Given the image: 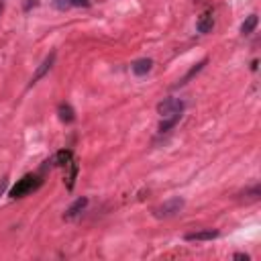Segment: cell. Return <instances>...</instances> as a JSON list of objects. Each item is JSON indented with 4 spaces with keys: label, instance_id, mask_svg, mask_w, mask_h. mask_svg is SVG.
Segmentation results:
<instances>
[{
    "label": "cell",
    "instance_id": "cell-1",
    "mask_svg": "<svg viewBox=\"0 0 261 261\" xmlns=\"http://www.w3.org/2000/svg\"><path fill=\"white\" fill-rule=\"evenodd\" d=\"M41 186V180L37 176H25V178H20L17 184L13 186V190H10V198H22V196H27L31 194L33 190H37Z\"/></svg>",
    "mask_w": 261,
    "mask_h": 261
},
{
    "label": "cell",
    "instance_id": "cell-2",
    "mask_svg": "<svg viewBox=\"0 0 261 261\" xmlns=\"http://www.w3.org/2000/svg\"><path fill=\"white\" fill-rule=\"evenodd\" d=\"M186 108V102L181 98H165L163 102L157 104V112H160L161 119H169V117H176V115H181Z\"/></svg>",
    "mask_w": 261,
    "mask_h": 261
},
{
    "label": "cell",
    "instance_id": "cell-3",
    "mask_svg": "<svg viewBox=\"0 0 261 261\" xmlns=\"http://www.w3.org/2000/svg\"><path fill=\"white\" fill-rule=\"evenodd\" d=\"M184 198H172V200H165L163 204H160L155 210H153V214L157 219H172V217H176L178 212H181V208H184Z\"/></svg>",
    "mask_w": 261,
    "mask_h": 261
},
{
    "label": "cell",
    "instance_id": "cell-4",
    "mask_svg": "<svg viewBox=\"0 0 261 261\" xmlns=\"http://www.w3.org/2000/svg\"><path fill=\"white\" fill-rule=\"evenodd\" d=\"M53 63H55V51H51L49 55H47V58H45L43 60V63L37 67V72L35 74H33V78H31V82H29V86H35L39 80H41V78L45 76V74H47L49 70H51V67H53Z\"/></svg>",
    "mask_w": 261,
    "mask_h": 261
},
{
    "label": "cell",
    "instance_id": "cell-5",
    "mask_svg": "<svg viewBox=\"0 0 261 261\" xmlns=\"http://www.w3.org/2000/svg\"><path fill=\"white\" fill-rule=\"evenodd\" d=\"M219 237H221L219 231L204 229V231H196V233H188L184 239L186 241H212V239H219Z\"/></svg>",
    "mask_w": 261,
    "mask_h": 261
},
{
    "label": "cell",
    "instance_id": "cell-6",
    "mask_svg": "<svg viewBox=\"0 0 261 261\" xmlns=\"http://www.w3.org/2000/svg\"><path fill=\"white\" fill-rule=\"evenodd\" d=\"M131 70H133L135 76H147V74L153 70V61L149 58H141V60L131 63Z\"/></svg>",
    "mask_w": 261,
    "mask_h": 261
},
{
    "label": "cell",
    "instance_id": "cell-7",
    "mask_svg": "<svg viewBox=\"0 0 261 261\" xmlns=\"http://www.w3.org/2000/svg\"><path fill=\"white\" fill-rule=\"evenodd\" d=\"M212 27H214V17H212L210 10H206L204 15H200V19L196 22V29H198V33H202V35H206V33L212 31Z\"/></svg>",
    "mask_w": 261,
    "mask_h": 261
},
{
    "label": "cell",
    "instance_id": "cell-8",
    "mask_svg": "<svg viewBox=\"0 0 261 261\" xmlns=\"http://www.w3.org/2000/svg\"><path fill=\"white\" fill-rule=\"evenodd\" d=\"M86 206H88V198H86V196L78 198V200H76V202L72 204V206L67 208V212L63 214V219H65V221H72V219H76L78 214H80V212H82V210H84Z\"/></svg>",
    "mask_w": 261,
    "mask_h": 261
},
{
    "label": "cell",
    "instance_id": "cell-9",
    "mask_svg": "<svg viewBox=\"0 0 261 261\" xmlns=\"http://www.w3.org/2000/svg\"><path fill=\"white\" fill-rule=\"evenodd\" d=\"M206 63H208V58H204L202 61H198V63H196L194 67H192V70H190V72H188V74H186L184 78H181V80H180V82H178V84H176L174 88H180V86H186V84H188V82L192 80V78H194V76H198V74H200V72L204 70V65H206Z\"/></svg>",
    "mask_w": 261,
    "mask_h": 261
},
{
    "label": "cell",
    "instance_id": "cell-10",
    "mask_svg": "<svg viewBox=\"0 0 261 261\" xmlns=\"http://www.w3.org/2000/svg\"><path fill=\"white\" fill-rule=\"evenodd\" d=\"M58 115H60V119L63 122H74V119H76V112H74V108L70 104H67V102H61V104L58 106Z\"/></svg>",
    "mask_w": 261,
    "mask_h": 261
},
{
    "label": "cell",
    "instance_id": "cell-11",
    "mask_svg": "<svg viewBox=\"0 0 261 261\" xmlns=\"http://www.w3.org/2000/svg\"><path fill=\"white\" fill-rule=\"evenodd\" d=\"M72 160H74V153H72L70 149H63V151H60L58 155L53 157V163L60 165V167H67Z\"/></svg>",
    "mask_w": 261,
    "mask_h": 261
},
{
    "label": "cell",
    "instance_id": "cell-12",
    "mask_svg": "<svg viewBox=\"0 0 261 261\" xmlns=\"http://www.w3.org/2000/svg\"><path fill=\"white\" fill-rule=\"evenodd\" d=\"M257 22H259L257 15L247 17V19H245V22L241 25V33H243V35H251V33L255 31V27H257Z\"/></svg>",
    "mask_w": 261,
    "mask_h": 261
},
{
    "label": "cell",
    "instance_id": "cell-13",
    "mask_svg": "<svg viewBox=\"0 0 261 261\" xmlns=\"http://www.w3.org/2000/svg\"><path fill=\"white\" fill-rule=\"evenodd\" d=\"M180 119H181V115L169 117V119H161V122H160V127H157V131H160V133H167L169 129H174L176 124L180 122Z\"/></svg>",
    "mask_w": 261,
    "mask_h": 261
},
{
    "label": "cell",
    "instance_id": "cell-14",
    "mask_svg": "<svg viewBox=\"0 0 261 261\" xmlns=\"http://www.w3.org/2000/svg\"><path fill=\"white\" fill-rule=\"evenodd\" d=\"M67 167H70V176H67V190H72L74 184H76V178H78V161L72 160Z\"/></svg>",
    "mask_w": 261,
    "mask_h": 261
},
{
    "label": "cell",
    "instance_id": "cell-15",
    "mask_svg": "<svg viewBox=\"0 0 261 261\" xmlns=\"http://www.w3.org/2000/svg\"><path fill=\"white\" fill-rule=\"evenodd\" d=\"M241 196H243V198H249V200H259V196H261V188L255 184L251 190H245Z\"/></svg>",
    "mask_w": 261,
    "mask_h": 261
},
{
    "label": "cell",
    "instance_id": "cell-16",
    "mask_svg": "<svg viewBox=\"0 0 261 261\" xmlns=\"http://www.w3.org/2000/svg\"><path fill=\"white\" fill-rule=\"evenodd\" d=\"M53 6L60 8V10H65V8H72L70 0H53Z\"/></svg>",
    "mask_w": 261,
    "mask_h": 261
},
{
    "label": "cell",
    "instance_id": "cell-17",
    "mask_svg": "<svg viewBox=\"0 0 261 261\" xmlns=\"http://www.w3.org/2000/svg\"><path fill=\"white\" fill-rule=\"evenodd\" d=\"M70 4L72 6H90V0H70Z\"/></svg>",
    "mask_w": 261,
    "mask_h": 261
},
{
    "label": "cell",
    "instance_id": "cell-18",
    "mask_svg": "<svg viewBox=\"0 0 261 261\" xmlns=\"http://www.w3.org/2000/svg\"><path fill=\"white\" fill-rule=\"evenodd\" d=\"M235 259H245V261H249V255H247V253H235Z\"/></svg>",
    "mask_w": 261,
    "mask_h": 261
}]
</instances>
